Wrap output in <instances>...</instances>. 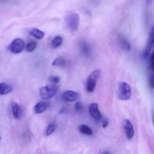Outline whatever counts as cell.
<instances>
[{
    "label": "cell",
    "instance_id": "cell-12",
    "mask_svg": "<svg viewBox=\"0 0 154 154\" xmlns=\"http://www.w3.org/2000/svg\"><path fill=\"white\" fill-rule=\"evenodd\" d=\"M29 33L32 37H34L36 39H38V40L43 38L45 37V32L42 31V30L36 28L32 29L29 31Z\"/></svg>",
    "mask_w": 154,
    "mask_h": 154
},
{
    "label": "cell",
    "instance_id": "cell-8",
    "mask_svg": "<svg viewBox=\"0 0 154 154\" xmlns=\"http://www.w3.org/2000/svg\"><path fill=\"white\" fill-rule=\"evenodd\" d=\"M123 129H124L126 138L129 140L132 139L134 135H135V129H134L133 125L131 123L130 120H127V119L124 120V122H123Z\"/></svg>",
    "mask_w": 154,
    "mask_h": 154
},
{
    "label": "cell",
    "instance_id": "cell-14",
    "mask_svg": "<svg viewBox=\"0 0 154 154\" xmlns=\"http://www.w3.org/2000/svg\"><path fill=\"white\" fill-rule=\"evenodd\" d=\"M119 42H120V46H121V48H123V50H125L126 51H130L131 49L130 44H129V42H128L125 38L121 37V36H120V37L119 38Z\"/></svg>",
    "mask_w": 154,
    "mask_h": 154
},
{
    "label": "cell",
    "instance_id": "cell-24",
    "mask_svg": "<svg viewBox=\"0 0 154 154\" xmlns=\"http://www.w3.org/2000/svg\"><path fill=\"white\" fill-rule=\"evenodd\" d=\"M75 108L76 111H81V110L83 109V105H82V104H81V102H77L76 104H75Z\"/></svg>",
    "mask_w": 154,
    "mask_h": 154
},
{
    "label": "cell",
    "instance_id": "cell-2",
    "mask_svg": "<svg viewBox=\"0 0 154 154\" xmlns=\"http://www.w3.org/2000/svg\"><path fill=\"white\" fill-rule=\"evenodd\" d=\"M101 75L100 69H95L94 71L90 74L87 80V84H86V90L88 93H93L96 89V83L98 79L99 78Z\"/></svg>",
    "mask_w": 154,
    "mask_h": 154
},
{
    "label": "cell",
    "instance_id": "cell-1",
    "mask_svg": "<svg viewBox=\"0 0 154 154\" xmlns=\"http://www.w3.org/2000/svg\"><path fill=\"white\" fill-rule=\"evenodd\" d=\"M57 91H58V87L55 84H51L42 87L39 90V95L42 99L48 100L54 97Z\"/></svg>",
    "mask_w": 154,
    "mask_h": 154
},
{
    "label": "cell",
    "instance_id": "cell-27",
    "mask_svg": "<svg viewBox=\"0 0 154 154\" xmlns=\"http://www.w3.org/2000/svg\"><path fill=\"white\" fill-rule=\"evenodd\" d=\"M153 126H154V114H153Z\"/></svg>",
    "mask_w": 154,
    "mask_h": 154
},
{
    "label": "cell",
    "instance_id": "cell-25",
    "mask_svg": "<svg viewBox=\"0 0 154 154\" xmlns=\"http://www.w3.org/2000/svg\"><path fill=\"white\" fill-rule=\"evenodd\" d=\"M102 127L106 128L107 126H108V123H109L108 119L105 118V117H103V118L102 119Z\"/></svg>",
    "mask_w": 154,
    "mask_h": 154
},
{
    "label": "cell",
    "instance_id": "cell-7",
    "mask_svg": "<svg viewBox=\"0 0 154 154\" xmlns=\"http://www.w3.org/2000/svg\"><path fill=\"white\" fill-rule=\"evenodd\" d=\"M89 113L91 115V117L94 120H97V121H99L102 119V114L99 111V105L97 103L93 102V103H91L89 105Z\"/></svg>",
    "mask_w": 154,
    "mask_h": 154
},
{
    "label": "cell",
    "instance_id": "cell-23",
    "mask_svg": "<svg viewBox=\"0 0 154 154\" xmlns=\"http://www.w3.org/2000/svg\"><path fill=\"white\" fill-rule=\"evenodd\" d=\"M60 78L58 76H51L49 78V81H51L52 84H58L60 82Z\"/></svg>",
    "mask_w": 154,
    "mask_h": 154
},
{
    "label": "cell",
    "instance_id": "cell-17",
    "mask_svg": "<svg viewBox=\"0 0 154 154\" xmlns=\"http://www.w3.org/2000/svg\"><path fill=\"white\" fill-rule=\"evenodd\" d=\"M52 65L54 66H59V67H64L66 66V60L63 57H58L56 58L53 61Z\"/></svg>",
    "mask_w": 154,
    "mask_h": 154
},
{
    "label": "cell",
    "instance_id": "cell-9",
    "mask_svg": "<svg viewBox=\"0 0 154 154\" xmlns=\"http://www.w3.org/2000/svg\"><path fill=\"white\" fill-rule=\"evenodd\" d=\"M62 99L68 102H76L79 99V94L73 90H66L62 94Z\"/></svg>",
    "mask_w": 154,
    "mask_h": 154
},
{
    "label": "cell",
    "instance_id": "cell-11",
    "mask_svg": "<svg viewBox=\"0 0 154 154\" xmlns=\"http://www.w3.org/2000/svg\"><path fill=\"white\" fill-rule=\"evenodd\" d=\"M11 111L15 119H20L22 115V108L21 106L17 102H14L11 103Z\"/></svg>",
    "mask_w": 154,
    "mask_h": 154
},
{
    "label": "cell",
    "instance_id": "cell-13",
    "mask_svg": "<svg viewBox=\"0 0 154 154\" xmlns=\"http://www.w3.org/2000/svg\"><path fill=\"white\" fill-rule=\"evenodd\" d=\"M11 91H12L11 86L6 84V83H3V82H2L1 84H0V94H1L2 96L8 94V93H11Z\"/></svg>",
    "mask_w": 154,
    "mask_h": 154
},
{
    "label": "cell",
    "instance_id": "cell-15",
    "mask_svg": "<svg viewBox=\"0 0 154 154\" xmlns=\"http://www.w3.org/2000/svg\"><path fill=\"white\" fill-rule=\"evenodd\" d=\"M79 131L82 134L86 135H89V136H91L93 135V130L91 129V128L89 127L87 125H81L79 126Z\"/></svg>",
    "mask_w": 154,
    "mask_h": 154
},
{
    "label": "cell",
    "instance_id": "cell-10",
    "mask_svg": "<svg viewBox=\"0 0 154 154\" xmlns=\"http://www.w3.org/2000/svg\"><path fill=\"white\" fill-rule=\"evenodd\" d=\"M48 106H49V103L48 102H45V101L38 102L34 106V112L35 114H42L46 111Z\"/></svg>",
    "mask_w": 154,
    "mask_h": 154
},
{
    "label": "cell",
    "instance_id": "cell-18",
    "mask_svg": "<svg viewBox=\"0 0 154 154\" xmlns=\"http://www.w3.org/2000/svg\"><path fill=\"white\" fill-rule=\"evenodd\" d=\"M56 129H57L56 123H51V124H49L48 127L46 128V130H45V135L46 136H50L51 135H52L55 132Z\"/></svg>",
    "mask_w": 154,
    "mask_h": 154
},
{
    "label": "cell",
    "instance_id": "cell-5",
    "mask_svg": "<svg viewBox=\"0 0 154 154\" xmlns=\"http://www.w3.org/2000/svg\"><path fill=\"white\" fill-rule=\"evenodd\" d=\"M26 48L25 42L21 38H15L11 42L10 45L8 47V50L11 54H20Z\"/></svg>",
    "mask_w": 154,
    "mask_h": 154
},
{
    "label": "cell",
    "instance_id": "cell-19",
    "mask_svg": "<svg viewBox=\"0 0 154 154\" xmlns=\"http://www.w3.org/2000/svg\"><path fill=\"white\" fill-rule=\"evenodd\" d=\"M37 42H29L27 43V45H26V51L27 52H32L37 48Z\"/></svg>",
    "mask_w": 154,
    "mask_h": 154
},
{
    "label": "cell",
    "instance_id": "cell-26",
    "mask_svg": "<svg viewBox=\"0 0 154 154\" xmlns=\"http://www.w3.org/2000/svg\"><path fill=\"white\" fill-rule=\"evenodd\" d=\"M146 2H147V4L149 5L150 3V2H151V0H146Z\"/></svg>",
    "mask_w": 154,
    "mask_h": 154
},
{
    "label": "cell",
    "instance_id": "cell-4",
    "mask_svg": "<svg viewBox=\"0 0 154 154\" xmlns=\"http://www.w3.org/2000/svg\"><path fill=\"white\" fill-rule=\"evenodd\" d=\"M132 91L129 84L126 82H120L118 86L117 96L121 100H128L130 99Z\"/></svg>",
    "mask_w": 154,
    "mask_h": 154
},
{
    "label": "cell",
    "instance_id": "cell-16",
    "mask_svg": "<svg viewBox=\"0 0 154 154\" xmlns=\"http://www.w3.org/2000/svg\"><path fill=\"white\" fill-rule=\"evenodd\" d=\"M63 42V38L60 35H57L54 38L51 42V46L53 48H57L62 45Z\"/></svg>",
    "mask_w": 154,
    "mask_h": 154
},
{
    "label": "cell",
    "instance_id": "cell-20",
    "mask_svg": "<svg viewBox=\"0 0 154 154\" xmlns=\"http://www.w3.org/2000/svg\"><path fill=\"white\" fill-rule=\"evenodd\" d=\"M81 51L84 55H87L90 53V47L86 42H83L81 45Z\"/></svg>",
    "mask_w": 154,
    "mask_h": 154
},
{
    "label": "cell",
    "instance_id": "cell-3",
    "mask_svg": "<svg viewBox=\"0 0 154 154\" xmlns=\"http://www.w3.org/2000/svg\"><path fill=\"white\" fill-rule=\"evenodd\" d=\"M66 23L68 29L71 32H75L78 29L80 23V16L77 13H71L66 17Z\"/></svg>",
    "mask_w": 154,
    "mask_h": 154
},
{
    "label": "cell",
    "instance_id": "cell-22",
    "mask_svg": "<svg viewBox=\"0 0 154 154\" xmlns=\"http://www.w3.org/2000/svg\"><path fill=\"white\" fill-rule=\"evenodd\" d=\"M150 70H153L154 69V47H153V51L152 52L151 55H150V66H149Z\"/></svg>",
    "mask_w": 154,
    "mask_h": 154
},
{
    "label": "cell",
    "instance_id": "cell-6",
    "mask_svg": "<svg viewBox=\"0 0 154 154\" xmlns=\"http://www.w3.org/2000/svg\"><path fill=\"white\" fill-rule=\"evenodd\" d=\"M153 47H154V24L150 31V34H149L148 39H147V45H146L145 48H144V52H143V57H144V58L147 59L150 57V52H151Z\"/></svg>",
    "mask_w": 154,
    "mask_h": 154
},
{
    "label": "cell",
    "instance_id": "cell-21",
    "mask_svg": "<svg viewBox=\"0 0 154 154\" xmlns=\"http://www.w3.org/2000/svg\"><path fill=\"white\" fill-rule=\"evenodd\" d=\"M149 85L151 88L154 89V69L151 70V74L149 77Z\"/></svg>",
    "mask_w": 154,
    "mask_h": 154
}]
</instances>
